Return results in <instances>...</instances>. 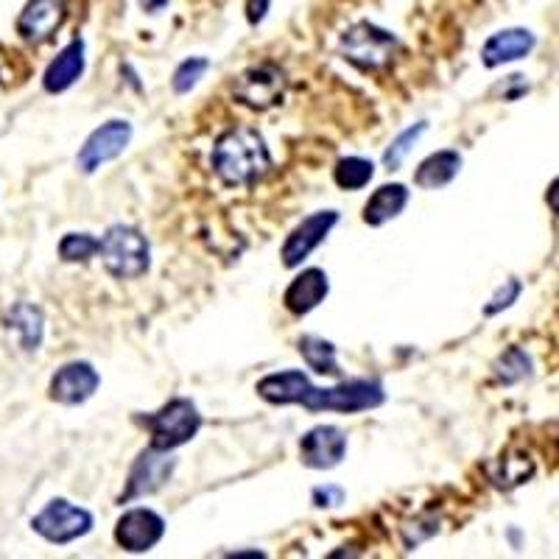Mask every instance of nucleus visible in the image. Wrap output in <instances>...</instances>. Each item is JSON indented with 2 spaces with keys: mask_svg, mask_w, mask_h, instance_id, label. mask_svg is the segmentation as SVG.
<instances>
[{
  "mask_svg": "<svg viewBox=\"0 0 559 559\" xmlns=\"http://www.w3.org/2000/svg\"><path fill=\"white\" fill-rule=\"evenodd\" d=\"M347 453V437L336 426H317L299 439V459L311 471H331Z\"/></svg>",
  "mask_w": 559,
  "mask_h": 559,
  "instance_id": "f8f14e48",
  "label": "nucleus"
},
{
  "mask_svg": "<svg viewBox=\"0 0 559 559\" xmlns=\"http://www.w3.org/2000/svg\"><path fill=\"white\" fill-rule=\"evenodd\" d=\"M331 292V283H328V274L322 269H306L302 274L292 280V286L283 294V302L292 313L297 317H306L313 308H319Z\"/></svg>",
  "mask_w": 559,
  "mask_h": 559,
  "instance_id": "2eb2a0df",
  "label": "nucleus"
},
{
  "mask_svg": "<svg viewBox=\"0 0 559 559\" xmlns=\"http://www.w3.org/2000/svg\"><path fill=\"white\" fill-rule=\"evenodd\" d=\"M9 331L17 336L20 347L23 349H37L43 344V333H45V319L43 311L28 302H17L9 311Z\"/></svg>",
  "mask_w": 559,
  "mask_h": 559,
  "instance_id": "4be33fe9",
  "label": "nucleus"
},
{
  "mask_svg": "<svg viewBox=\"0 0 559 559\" xmlns=\"http://www.w3.org/2000/svg\"><path fill=\"white\" fill-rule=\"evenodd\" d=\"M233 96L252 109H272L286 96V76L277 64H254L243 70L241 76L233 84Z\"/></svg>",
  "mask_w": 559,
  "mask_h": 559,
  "instance_id": "0eeeda50",
  "label": "nucleus"
},
{
  "mask_svg": "<svg viewBox=\"0 0 559 559\" xmlns=\"http://www.w3.org/2000/svg\"><path fill=\"white\" fill-rule=\"evenodd\" d=\"M428 123H417V127L406 129V132H401L397 138L392 140V146L386 148V154H383V166L386 168H401V163L406 159V154L412 152V146L417 143L423 134H426Z\"/></svg>",
  "mask_w": 559,
  "mask_h": 559,
  "instance_id": "cd10ccee",
  "label": "nucleus"
},
{
  "mask_svg": "<svg viewBox=\"0 0 559 559\" xmlns=\"http://www.w3.org/2000/svg\"><path fill=\"white\" fill-rule=\"evenodd\" d=\"M462 171V157L459 152H437L431 157H426L419 163L417 174H414V185L423 188V191H437V188H445Z\"/></svg>",
  "mask_w": 559,
  "mask_h": 559,
  "instance_id": "412c9836",
  "label": "nucleus"
},
{
  "mask_svg": "<svg viewBox=\"0 0 559 559\" xmlns=\"http://www.w3.org/2000/svg\"><path fill=\"white\" fill-rule=\"evenodd\" d=\"M98 383H102V376L93 369V364L70 361L51 378V401L62 406H79L96 394Z\"/></svg>",
  "mask_w": 559,
  "mask_h": 559,
  "instance_id": "ddd939ff",
  "label": "nucleus"
},
{
  "mask_svg": "<svg viewBox=\"0 0 559 559\" xmlns=\"http://www.w3.org/2000/svg\"><path fill=\"white\" fill-rule=\"evenodd\" d=\"M129 140H132V123L107 121L84 140L82 152H79V168L84 174H96L98 168L107 166L109 159L123 154V148L129 146Z\"/></svg>",
  "mask_w": 559,
  "mask_h": 559,
  "instance_id": "9b49d317",
  "label": "nucleus"
},
{
  "mask_svg": "<svg viewBox=\"0 0 559 559\" xmlns=\"http://www.w3.org/2000/svg\"><path fill=\"white\" fill-rule=\"evenodd\" d=\"M336 224H338L336 210H319V213H313V216L302 218V222L292 229V236L286 238V243H283V252H280L283 266L297 269L299 263L306 261L308 254L324 241V238L331 236V229L336 227Z\"/></svg>",
  "mask_w": 559,
  "mask_h": 559,
  "instance_id": "1a4fd4ad",
  "label": "nucleus"
},
{
  "mask_svg": "<svg viewBox=\"0 0 559 559\" xmlns=\"http://www.w3.org/2000/svg\"><path fill=\"white\" fill-rule=\"evenodd\" d=\"M534 34L528 28H507V32H498L484 43L481 48V62L487 68H498V64L518 62V59L528 57L534 51Z\"/></svg>",
  "mask_w": 559,
  "mask_h": 559,
  "instance_id": "dca6fc26",
  "label": "nucleus"
},
{
  "mask_svg": "<svg viewBox=\"0 0 559 559\" xmlns=\"http://www.w3.org/2000/svg\"><path fill=\"white\" fill-rule=\"evenodd\" d=\"M308 389H311V381H308L306 372H299V369L274 372V376H266L261 383H258V394H261L263 401L277 403V406L302 403Z\"/></svg>",
  "mask_w": 559,
  "mask_h": 559,
  "instance_id": "a211bd4d",
  "label": "nucleus"
},
{
  "mask_svg": "<svg viewBox=\"0 0 559 559\" xmlns=\"http://www.w3.org/2000/svg\"><path fill=\"white\" fill-rule=\"evenodd\" d=\"M64 17H68L64 0H28L17 17V34L26 43H45L59 32Z\"/></svg>",
  "mask_w": 559,
  "mask_h": 559,
  "instance_id": "4468645a",
  "label": "nucleus"
},
{
  "mask_svg": "<svg viewBox=\"0 0 559 559\" xmlns=\"http://www.w3.org/2000/svg\"><path fill=\"white\" fill-rule=\"evenodd\" d=\"M213 171L224 185L233 188H247L263 179L272 168V154H269L266 140L249 127H238L224 132L210 154Z\"/></svg>",
  "mask_w": 559,
  "mask_h": 559,
  "instance_id": "f257e3e1",
  "label": "nucleus"
},
{
  "mask_svg": "<svg viewBox=\"0 0 559 559\" xmlns=\"http://www.w3.org/2000/svg\"><path fill=\"white\" fill-rule=\"evenodd\" d=\"M546 202L548 207L554 210V216H559V177L548 185V193H546Z\"/></svg>",
  "mask_w": 559,
  "mask_h": 559,
  "instance_id": "2f4dec72",
  "label": "nucleus"
},
{
  "mask_svg": "<svg viewBox=\"0 0 559 559\" xmlns=\"http://www.w3.org/2000/svg\"><path fill=\"white\" fill-rule=\"evenodd\" d=\"M207 68H210V62L202 57L185 59V62L174 70V93H179V96L191 93V90L202 82V76L207 73Z\"/></svg>",
  "mask_w": 559,
  "mask_h": 559,
  "instance_id": "bb28decb",
  "label": "nucleus"
},
{
  "mask_svg": "<svg viewBox=\"0 0 559 559\" xmlns=\"http://www.w3.org/2000/svg\"><path fill=\"white\" fill-rule=\"evenodd\" d=\"M383 401H386V392H383L381 383L353 378V381H342L331 389L311 386L306 397H302V406H306L308 412L358 414L383 406Z\"/></svg>",
  "mask_w": 559,
  "mask_h": 559,
  "instance_id": "7ed1b4c3",
  "label": "nucleus"
},
{
  "mask_svg": "<svg viewBox=\"0 0 559 559\" xmlns=\"http://www.w3.org/2000/svg\"><path fill=\"white\" fill-rule=\"evenodd\" d=\"M166 534V521L146 507H134L123 512L115 526V543L129 554L152 551Z\"/></svg>",
  "mask_w": 559,
  "mask_h": 559,
  "instance_id": "6e6552de",
  "label": "nucleus"
},
{
  "mask_svg": "<svg viewBox=\"0 0 559 559\" xmlns=\"http://www.w3.org/2000/svg\"><path fill=\"white\" fill-rule=\"evenodd\" d=\"M82 73H84V43L82 39H73V43H70L68 48H62L59 57L48 64L43 84L48 93H64V90H70L79 79H82Z\"/></svg>",
  "mask_w": 559,
  "mask_h": 559,
  "instance_id": "f3484780",
  "label": "nucleus"
},
{
  "mask_svg": "<svg viewBox=\"0 0 559 559\" xmlns=\"http://www.w3.org/2000/svg\"><path fill=\"white\" fill-rule=\"evenodd\" d=\"M98 254H102L104 269L118 280L143 277L152 266V249H148L146 236L129 224H112L98 238Z\"/></svg>",
  "mask_w": 559,
  "mask_h": 559,
  "instance_id": "f03ea898",
  "label": "nucleus"
},
{
  "mask_svg": "<svg viewBox=\"0 0 559 559\" xmlns=\"http://www.w3.org/2000/svg\"><path fill=\"white\" fill-rule=\"evenodd\" d=\"M299 356L306 358V364L317 376H338L336 347L331 342L319 336H302L299 338Z\"/></svg>",
  "mask_w": 559,
  "mask_h": 559,
  "instance_id": "5701e85b",
  "label": "nucleus"
},
{
  "mask_svg": "<svg viewBox=\"0 0 559 559\" xmlns=\"http://www.w3.org/2000/svg\"><path fill=\"white\" fill-rule=\"evenodd\" d=\"M534 473H537V464L526 451H507L489 464V481L498 489H507V492L532 481Z\"/></svg>",
  "mask_w": 559,
  "mask_h": 559,
  "instance_id": "aec40b11",
  "label": "nucleus"
},
{
  "mask_svg": "<svg viewBox=\"0 0 559 559\" xmlns=\"http://www.w3.org/2000/svg\"><path fill=\"white\" fill-rule=\"evenodd\" d=\"M372 177H376V166L364 157H344L333 168V179L344 191H361Z\"/></svg>",
  "mask_w": 559,
  "mask_h": 559,
  "instance_id": "b1692460",
  "label": "nucleus"
},
{
  "mask_svg": "<svg viewBox=\"0 0 559 559\" xmlns=\"http://www.w3.org/2000/svg\"><path fill=\"white\" fill-rule=\"evenodd\" d=\"M269 3H272V0H247L249 23H261L269 12Z\"/></svg>",
  "mask_w": 559,
  "mask_h": 559,
  "instance_id": "7c9ffc66",
  "label": "nucleus"
},
{
  "mask_svg": "<svg viewBox=\"0 0 559 559\" xmlns=\"http://www.w3.org/2000/svg\"><path fill=\"white\" fill-rule=\"evenodd\" d=\"M408 204V188L401 182H392V185H381L369 202L364 204V222L369 227H383L386 222L397 218L406 210Z\"/></svg>",
  "mask_w": 559,
  "mask_h": 559,
  "instance_id": "6ab92c4d",
  "label": "nucleus"
},
{
  "mask_svg": "<svg viewBox=\"0 0 559 559\" xmlns=\"http://www.w3.org/2000/svg\"><path fill=\"white\" fill-rule=\"evenodd\" d=\"M338 48H342V57L347 59V62H353L356 68L369 73V70L386 68L394 59V53H397V48H401V43H397L394 34L378 28L376 23L361 20V23L349 26L347 32L342 34Z\"/></svg>",
  "mask_w": 559,
  "mask_h": 559,
  "instance_id": "39448f33",
  "label": "nucleus"
},
{
  "mask_svg": "<svg viewBox=\"0 0 559 559\" xmlns=\"http://www.w3.org/2000/svg\"><path fill=\"white\" fill-rule=\"evenodd\" d=\"M143 426L152 433V448L159 451H177L185 442H191L202 428V414L191 401L177 397V401L166 403L159 412L143 417Z\"/></svg>",
  "mask_w": 559,
  "mask_h": 559,
  "instance_id": "20e7f679",
  "label": "nucleus"
},
{
  "mask_svg": "<svg viewBox=\"0 0 559 559\" xmlns=\"http://www.w3.org/2000/svg\"><path fill=\"white\" fill-rule=\"evenodd\" d=\"M342 501H344V489H338V487L313 489V503H317V507H338Z\"/></svg>",
  "mask_w": 559,
  "mask_h": 559,
  "instance_id": "c756f323",
  "label": "nucleus"
},
{
  "mask_svg": "<svg viewBox=\"0 0 559 559\" xmlns=\"http://www.w3.org/2000/svg\"><path fill=\"white\" fill-rule=\"evenodd\" d=\"M521 292H523L521 280L509 277L507 283H503V286L492 294V299H489L487 306H484V313H487V317H496V313L507 311V308L515 306L518 297H521Z\"/></svg>",
  "mask_w": 559,
  "mask_h": 559,
  "instance_id": "c85d7f7f",
  "label": "nucleus"
},
{
  "mask_svg": "<svg viewBox=\"0 0 559 559\" xmlns=\"http://www.w3.org/2000/svg\"><path fill=\"white\" fill-rule=\"evenodd\" d=\"M98 254V238H93L90 233H68V236L59 241V258L64 263H87L90 258Z\"/></svg>",
  "mask_w": 559,
  "mask_h": 559,
  "instance_id": "a878e982",
  "label": "nucleus"
},
{
  "mask_svg": "<svg viewBox=\"0 0 559 559\" xmlns=\"http://www.w3.org/2000/svg\"><path fill=\"white\" fill-rule=\"evenodd\" d=\"M492 369H496V378L501 383H518L532 376V358L526 356V349L509 347L507 353H501Z\"/></svg>",
  "mask_w": 559,
  "mask_h": 559,
  "instance_id": "393cba45",
  "label": "nucleus"
},
{
  "mask_svg": "<svg viewBox=\"0 0 559 559\" xmlns=\"http://www.w3.org/2000/svg\"><path fill=\"white\" fill-rule=\"evenodd\" d=\"M32 528L48 543L64 546V543H73L93 532V515H90L87 509L73 507L64 498H53L39 515H34Z\"/></svg>",
  "mask_w": 559,
  "mask_h": 559,
  "instance_id": "423d86ee",
  "label": "nucleus"
},
{
  "mask_svg": "<svg viewBox=\"0 0 559 559\" xmlns=\"http://www.w3.org/2000/svg\"><path fill=\"white\" fill-rule=\"evenodd\" d=\"M174 467H177V459L171 456V451H159V448L148 445L146 451L138 456L132 473H129V481H127V489H123L121 501L129 503L134 501V498L157 492V489L171 478Z\"/></svg>",
  "mask_w": 559,
  "mask_h": 559,
  "instance_id": "9d476101",
  "label": "nucleus"
}]
</instances>
